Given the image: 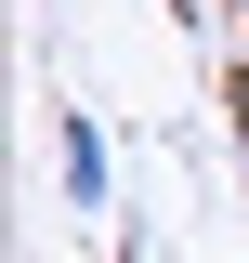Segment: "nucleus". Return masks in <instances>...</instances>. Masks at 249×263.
I'll use <instances>...</instances> for the list:
<instances>
[{
  "instance_id": "f03ea898",
  "label": "nucleus",
  "mask_w": 249,
  "mask_h": 263,
  "mask_svg": "<svg viewBox=\"0 0 249 263\" xmlns=\"http://www.w3.org/2000/svg\"><path fill=\"white\" fill-rule=\"evenodd\" d=\"M236 27H249V0H236Z\"/></svg>"
},
{
  "instance_id": "f257e3e1",
  "label": "nucleus",
  "mask_w": 249,
  "mask_h": 263,
  "mask_svg": "<svg viewBox=\"0 0 249 263\" xmlns=\"http://www.w3.org/2000/svg\"><path fill=\"white\" fill-rule=\"evenodd\" d=\"M66 197L105 211V132H92V119H66Z\"/></svg>"
},
{
  "instance_id": "7ed1b4c3",
  "label": "nucleus",
  "mask_w": 249,
  "mask_h": 263,
  "mask_svg": "<svg viewBox=\"0 0 249 263\" xmlns=\"http://www.w3.org/2000/svg\"><path fill=\"white\" fill-rule=\"evenodd\" d=\"M236 105H249V92H236Z\"/></svg>"
}]
</instances>
